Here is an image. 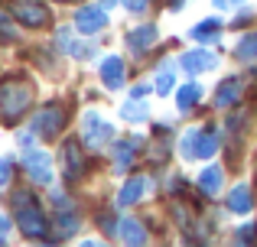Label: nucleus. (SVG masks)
I'll return each mask as SVG.
<instances>
[{"mask_svg": "<svg viewBox=\"0 0 257 247\" xmlns=\"http://www.w3.org/2000/svg\"><path fill=\"white\" fill-rule=\"evenodd\" d=\"M33 104V85L26 78H4L0 82V114L7 124L20 121V114H26Z\"/></svg>", "mask_w": 257, "mask_h": 247, "instance_id": "nucleus-1", "label": "nucleus"}, {"mask_svg": "<svg viewBox=\"0 0 257 247\" xmlns=\"http://www.w3.org/2000/svg\"><path fill=\"white\" fill-rule=\"evenodd\" d=\"M33 127H36L39 137H56V133L65 127V108H59V104H46V108H39L36 117H33Z\"/></svg>", "mask_w": 257, "mask_h": 247, "instance_id": "nucleus-2", "label": "nucleus"}, {"mask_svg": "<svg viewBox=\"0 0 257 247\" xmlns=\"http://www.w3.org/2000/svg\"><path fill=\"white\" fill-rule=\"evenodd\" d=\"M82 124H85V127H82V140H85L88 146H104L107 140L114 137V130H111V127H107L104 121H101V117L94 114V111H88Z\"/></svg>", "mask_w": 257, "mask_h": 247, "instance_id": "nucleus-3", "label": "nucleus"}, {"mask_svg": "<svg viewBox=\"0 0 257 247\" xmlns=\"http://www.w3.org/2000/svg\"><path fill=\"white\" fill-rule=\"evenodd\" d=\"M17 221H20V231H23L26 237H46V231H49V221H46V215L39 208H17Z\"/></svg>", "mask_w": 257, "mask_h": 247, "instance_id": "nucleus-4", "label": "nucleus"}, {"mask_svg": "<svg viewBox=\"0 0 257 247\" xmlns=\"http://www.w3.org/2000/svg\"><path fill=\"white\" fill-rule=\"evenodd\" d=\"M13 13H17V20L26 23V26H46L49 23V10H46L39 0H13Z\"/></svg>", "mask_w": 257, "mask_h": 247, "instance_id": "nucleus-5", "label": "nucleus"}, {"mask_svg": "<svg viewBox=\"0 0 257 247\" xmlns=\"http://www.w3.org/2000/svg\"><path fill=\"white\" fill-rule=\"evenodd\" d=\"M23 166H26V172H30V179H33V182H39V185L52 182L49 153H39V150H30V153H23Z\"/></svg>", "mask_w": 257, "mask_h": 247, "instance_id": "nucleus-6", "label": "nucleus"}, {"mask_svg": "<svg viewBox=\"0 0 257 247\" xmlns=\"http://www.w3.org/2000/svg\"><path fill=\"white\" fill-rule=\"evenodd\" d=\"M104 23H107L104 7H82L75 13V30L85 33V36H94L98 30H104Z\"/></svg>", "mask_w": 257, "mask_h": 247, "instance_id": "nucleus-7", "label": "nucleus"}, {"mask_svg": "<svg viewBox=\"0 0 257 247\" xmlns=\"http://www.w3.org/2000/svg\"><path fill=\"white\" fill-rule=\"evenodd\" d=\"M215 65H218V56H215L212 49H192L182 56V69L189 72V75H202V72H212Z\"/></svg>", "mask_w": 257, "mask_h": 247, "instance_id": "nucleus-8", "label": "nucleus"}, {"mask_svg": "<svg viewBox=\"0 0 257 247\" xmlns=\"http://www.w3.org/2000/svg\"><path fill=\"white\" fill-rule=\"evenodd\" d=\"M241 91H244V82H241L238 75L225 78V82L215 88V104H218V108H231V104L241 101Z\"/></svg>", "mask_w": 257, "mask_h": 247, "instance_id": "nucleus-9", "label": "nucleus"}, {"mask_svg": "<svg viewBox=\"0 0 257 247\" xmlns=\"http://www.w3.org/2000/svg\"><path fill=\"white\" fill-rule=\"evenodd\" d=\"M101 82L107 85V91H117L124 85V59L120 56H107L101 62Z\"/></svg>", "mask_w": 257, "mask_h": 247, "instance_id": "nucleus-10", "label": "nucleus"}, {"mask_svg": "<svg viewBox=\"0 0 257 247\" xmlns=\"http://www.w3.org/2000/svg\"><path fill=\"white\" fill-rule=\"evenodd\" d=\"M228 208L238 211V215H247V211L254 208V192H251V185H247V182L234 185L231 195H228Z\"/></svg>", "mask_w": 257, "mask_h": 247, "instance_id": "nucleus-11", "label": "nucleus"}, {"mask_svg": "<svg viewBox=\"0 0 257 247\" xmlns=\"http://www.w3.org/2000/svg\"><path fill=\"white\" fill-rule=\"evenodd\" d=\"M127 43H131L134 52H147L153 43H157V26H153V23H144V26H137V30H131Z\"/></svg>", "mask_w": 257, "mask_h": 247, "instance_id": "nucleus-12", "label": "nucleus"}, {"mask_svg": "<svg viewBox=\"0 0 257 247\" xmlns=\"http://www.w3.org/2000/svg\"><path fill=\"white\" fill-rule=\"evenodd\" d=\"M62 159H65V176L75 179L78 172H82V153H78V140H65Z\"/></svg>", "mask_w": 257, "mask_h": 247, "instance_id": "nucleus-13", "label": "nucleus"}, {"mask_svg": "<svg viewBox=\"0 0 257 247\" xmlns=\"http://www.w3.org/2000/svg\"><path fill=\"white\" fill-rule=\"evenodd\" d=\"M117 237H120L124 244H144V241H147L144 224H140V221H134V218H124V221L117 224Z\"/></svg>", "mask_w": 257, "mask_h": 247, "instance_id": "nucleus-14", "label": "nucleus"}, {"mask_svg": "<svg viewBox=\"0 0 257 247\" xmlns=\"http://www.w3.org/2000/svg\"><path fill=\"white\" fill-rule=\"evenodd\" d=\"M215 150H218V133L215 130H199V137H195V156L212 159Z\"/></svg>", "mask_w": 257, "mask_h": 247, "instance_id": "nucleus-15", "label": "nucleus"}, {"mask_svg": "<svg viewBox=\"0 0 257 247\" xmlns=\"http://www.w3.org/2000/svg\"><path fill=\"white\" fill-rule=\"evenodd\" d=\"M199 189L205 192V195H218V192H221V166H208V169H202Z\"/></svg>", "mask_w": 257, "mask_h": 247, "instance_id": "nucleus-16", "label": "nucleus"}, {"mask_svg": "<svg viewBox=\"0 0 257 247\" xmlns=\"http://www.w3.org/2000/svg\"><path fill=\"white\" fill-rule=\"evenodd\" d=\"M176 98H179V101H176V104H179V111L186 114V111H192L195 104H199V98H202V88H199L195 82H189V85H182V88H179V95H176Z\"/></svg>", "mask_w": 257, "mask_h": 247, "instance_id": "nucleus-17", "label": "nucleus"}, {"mask_svg": "<svg viewBox=\"0 0 257 247\" xmlns=\"http://www.w3.org/2000/svg\"><path fill=\"white\" fill-rule=\"evenodd\" d=\"M218 33H221V20H202V23L189 33V36H192V39H202V43H215V39H218Z\"/></svg>", "mask_w": 257, "mask_h": 247, "instance_id": "nucleus-18", "label": "nucleus"}, {"mask_svg": "<svg viewBox=\"0 0 257 247\" xmlns=\"http://www.w3.org/2000/svg\"><path fill=\"white\" fill-rule=\"evenodd\" d=\"M234 56H238L241 62H254V59H257V33H247V36L238 39V46H234Z\"/></svg>", "mask_w": 257, "mask_h": 247, "instance_id": "nucleus-19", "label": "nucleus"}, {"mask_svg": "<svg viewBox=\"0 0 257 247\" xmlns=\"http://www.w3.org/2000/svg\"><path fill=\"white\" fill-rule=\"evenodd\" d=\"M140 195H144V179H140V176H134V179H127V185L120 189L117 205H131V202H137Z\"/></svg>", "mask_w": 257, "mask_h": 247, "instance_id": "nucleus-20", "label": "nucleus"}, {"mask_svg": "<svg viewBox=\"0 0 257 247\" xmlns=\"http://www.w3.org/2000/svg\"><path fill=\"white\" fill-rule=\"evenodd\" d=\"M131 159H134V140H117V146H114V166L127 169Z\"/></svg>", "mask_w": 257, "mask_h": 247, "instance_id": "nucleus-21", "label": "nucleus"}, {"mask_svg": "<svg viewBox=\"0 0 257 247\" xmlns=\"http://www.w3.org/2000/svg\"><path fill=\"white\" fill-rule=\"evenodd\" d=\"M75 228H78V221H75V215H69V211H62V215L56 218L59 237H72V234H75Z\"/></svg>", "mask_w": 257, "mask_h": 247, "instance_id": "nucleus-22", "label": "nucleus"}, {"mask_svg": "<svg viewBox=\"0 0 257 247\" xmlns=\"http://www.w3.org/2000/svg\"><path fill=\"white\" fill-rule=\"evenodd\" d=\"M120 114H124L127 121H147V117H150V111H147V104L134 101V104H124V108H120Z\"/></svg>", "mask_w": 257, "mask_h": 247, "instance_id": "nucleus-23", "label": "nucleus"}, {"mask_svg": "<svg viewBox=\"0 0 257 247\" xmlns=\"http://www.w3.org/2000/svg\"><path fill=\"white\" fill-rule=\"evenodd\" d=\"M195 137H199V130H189L186 137L179 140V153L182 156H195Z\"/></svg>", "mask_w": 257, "mask_h": 247, "instance_id": "nucleus-24", "label": "nucleus"}, {"mask_svg": "<svg viewBox=\"0 0 257 247\" xmlns=\"http://www.w3.org/2000/svg\"><path fill=\"white\" fill-rule=\"evenodd\" d=\"M10 202H13V208H30V205H36V202H33V195H30V192H23V189L13 192Z\"/></svg>", "mask_w": 257, "mask_h": 247, "instance_id": "nucleus-25", "label": "nucleus"}, {"mask_svg": "<svg viewBox=\"0 0 257 247\" xmlns=\"http://www.w3.org/2000/svg\"><path fill=\"white\" fill-rule=\"evenodd\" d=\"M254 237H257V228H254V224H244V228H241V234H234V241L247 244V241H254Z\"/></svg>", "mask_w": 257, "mask_h": 247, "instance_id": "nucleus-26", "label": "nucleus"}, {"mask_svg": "<svg viewBox=\"0 0 257 247\" xmlns=\"http://www.w3.org/2000/svg\"><path fill=\"white\" fill-rule=\"evenodd\" d=\"M120 4H124L131 13H144L147 7H150V0H120Z\"/></svg>", "mask_w": 257, "mask_h": 247, "instance_id": "nucleus-27", "label": "nucleus"}, {"mask_svg": "<svg viewBox=\"0 0 257 247\" xmlns=\"http://www.w3.org/2000/svg\"><path fill=\"white\" fill-rule=\"evenodd\" d=\"M0 33H4L7 39H13V36H17V30H13V26H10V17H7L4 10H0Z\"/></svg>", "mask_w": 257, "mask_h": 247, "instance_id": "nucleus-28", "label": "nucleus"}, {"mask_svg": "<svg viewBox=\"0 0 257 247\" xmlns=\"http://www.w3.org/2000/svg\"><path fill=\"white\" fill-rule=\"evenodd\" d=\"M170 88H173V75H170V72H163V75H160V82H157V91H160V95H166Z\"/></svg>", "mask_w": 257, "mask_h": 247, "instance_id": "nucleus-29", "label": "nucleus"}, {"mask_svg": "<svg viewBox=\"0 0 257 247\" xmlns=\"http://www.w3.org/2000/svg\"><path fill=\"white\" fill-rule=\"evenodd\" d=\"M10 172H13V163L10 159H0V185L10 182Z\"/></svg>", "mask_w": 257, "mask_h": 247, "instance_id": "nucleus-30", "label": "nucleus"}, {"mask_svg": "<svg viewBox=\"0 0 257 247\" xmlns=\"http://www.w3.org/2000/svg\"><path fill=\"white\" fill-rule=\"evenodd\" d=\"M7 231H10V218L0 215V241H7Z\"/></svg>", "mask_w": 257, "mask_h": 247, "instance_id": "nucleus-31", "label": "nucleus"}, {"mask_svg": "<svg viewBox=\"0 0 257 247\" xmlns=\"http://www.w3.org/2000/svg\"><path fill=\"white\" fill-rule=\"evenodd\" d=\"M215 4H218V7H238L241 0H215Z\"/></svg>", "mask_w": 257, "mask_h": 247, "instance_id": "nucleus-32", "label": "nucleus"}, {"mask_svg": "<svg viewBox=\"0 0 257 247\" xmlns=\"http://www.w3.org/2000/svg\"><path fill=\"white\" fill-rule=\"evenodd\" d=\"M170 7H173V10H179V7H182V0H170Z\"/></svg>", "mask_w": 257, "mask_h": 247, "instance_id": "nucleus-33", "label": "nucleus"}]
</instances>
